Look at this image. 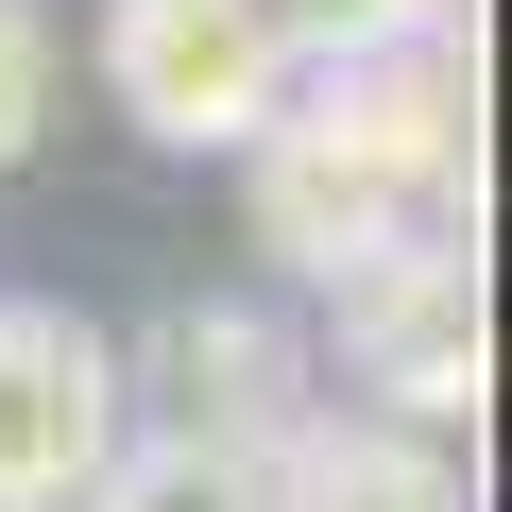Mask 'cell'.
<instances>
[{"instance_id": "cell-3", "label": "cell", "mask_w": 512, "mask_h": 512, "mask_svg": "<svg viewBox=\"0 0 512 512\" xmlns=\"http://www.w3.org/2000/svg\"><path fill=\"white\" fill-rule=\"evenodd\" d=\"M103 444H120V359H103V325L0 291V512H86Z\"/></svg>"}, {"instance_id": "cell-1", "label": "cell", "mask_w": 512, "mask_h": 512, "mask_svg": "<svg viewBox=\"0 0 512 512\" xmlns=\"http://www.w3.org/2000/svg\"><path fill=\"white\" fill-rule=\"evenodd\" d=\"M103 86H120V120L137 137H171V154H256L291 120V52H274V18L256 0H103Z\"/></svg>"}, {"instance_id": "cell-6", "label": "cell", "mask_w": 512, "mask_h": 512, "mask_svg": "<svg viewBox=\"0 0 512 512\" xmlns=\"http://www.w3.org/2000/svg\"><path fill=\"white\" fill-rule=\"evenodd\" d=\"M171 427H188V444H222V461H274V444L308 427L291 342L256 325V308H188V325H171Z\"/></svg>"}, {"instance_id": "cell-4", "label": "cell", "mask_w": 512, "mask_h": 512, "mask_svg": "<svg viewBox=\"0 0 512 512\" xmlns=\"http://www.w3.org/2000/svg\"><path fill=\"white\" fill-rule=\"evenodd\" d=\"M359 171H393L427 222L478 188V86H461V52H376V69H325V86H291Z\"/></svg>"}, {"instance_id": "cell-5", "label": "cell", "mask_w": 512, "mask_h": 512, "mask_svg": "<svg viewBox=\"0 0 512 512\" xmlns=\"http://www.w3.org/2000/svg\"><path fill=\"white\" fill-rule=\"evenodd\" d=\"M256 239H274L291 274H325V291H342V274H376L393 239H427V205H410L393 171H359V154L291 103L274 137H256Z\"/></svg>"}, {"instance_id": "cell-8", "label": "cell", "mask_w": 512, "mask_h": 512, "mask_svg": "<svg viewBox=\"0 0 512 512\" xmlns=\"http://www.w3.org/2000/svg\"><path fill=\"white\" fill-rule=\"evenodd\" d=\"M86 512H274V461H222L188 427H120L103 478H86Z\"/></svg>"}, {"instance_id": "cell-9", "label": "cell", "mask_w": 512, "mask_h": 512, "mask_svg": "<svg viewBox=\"0 0 512 512\" xmlns=\"http://www.w3.org/2000/svg\"><path fill=\"white\" fill-rule=\"evenodd\" d=\"M256 18H274V52L325 86V69H376V52H444L461 0H256Z\"/></svg>"}, {"instance_id": "cell-10", "label": "cell", "mask_w": 512, "mask_h": 512, "mask_svg": "<svg viewBox=\"0 0 512 512\" xmlns=\"http://www.w3.org/2000/svg\"><path fill=\"white\" fill-rule=\"evenodd\" d=\"M52 137V18H35V0H0V171H18Z\"/></svg>"}, {"instance_id": "cell-7", "label": "cell", "mask_w": 512, "mask_h": 512, "mask_svg": "<svg viewBox=\"0 0 512 512\" xmlns=\"http://www.w3.org/2000/svg\"><path fill=\"white\" fill-rule=\"evenodd\" d=\"M274 512H461V461L427 427H376V410H308L274 444Z\"/></svg>"}, {"instance_id": "cell-2", "label": "cell", "mask_w": 512, "mask_h": 512, "mask_svg": "<svg viewBox=\"0 0 512 512\" xmlns=\"http://www.w3.org/2000/svg\"><path fill=\"white\" fill-rule=\"evenodd\" d=\"M342 359H359L376 427H427V410H478V239H461V222L393 239L376 274H342Z\"/></svg>"}]
</instances>
